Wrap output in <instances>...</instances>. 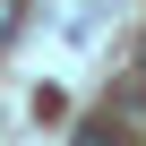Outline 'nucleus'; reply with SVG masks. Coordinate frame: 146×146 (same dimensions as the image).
Here are the masks:
<instances>
[{
	"mask_svg": "<svg viewBox=\"0 0 146 146\" xmlns=\"http://www.w3.org/2000/svg\"><path fill=\"white\" fill-rule=\"evenodd\" d=\"M78 146H129V137H120V120H86V129H78Z\"/></svg>",
	"mask_w": 146,
	"mask_h": 146,
	"instance_id": "1",
	"label": "nucleus"
},
{
	"mask_svg": "<svg viewBox=\"0 0 146 146\" xmlns=\"http://www.w3.org/2000/svg\"><path fill=\"white\" fill-rule=\"evenodd\" d=\"M17 17H26V0H0V43L17 35Z\"/></svg>",
	"mask_w": 146,
	"mask_h": 146,
	"instance_id": "2",
	"label": "nucleus"
},
{
	"mask_svg": "<svg viewBox=\"0 0 146 146\" xmlns=\"http://www.w3.org/2000/svg\"><path fill=\"white\" fill-rule=\"evenodd\" d=\"M137 78H146V35H137Z\"/></svg>",
	"mask_w": 146,
	"mask_h": 146,
	"instance_id": "3",
	"label": "nucleus"
}]
</instances>
